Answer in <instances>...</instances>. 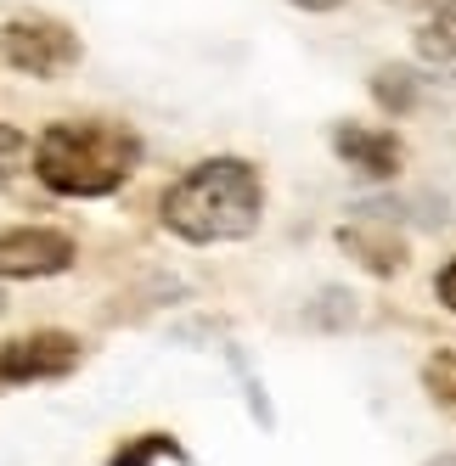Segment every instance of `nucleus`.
Here are the masks:
<instances>
[{
    "instance_id": "dca6fc26",
    "label": "nucleus",
    "mask_w": 456,
    "mask_h": 466,
    "mask_svg": "<svg viewBox=\"0 0 456 466\" xmlns=\"http://www.w3.org/2000/svg\"><path fill=\"white\" fill-rule=\"evenodd\" d=\"M429 466H456V455H434V461H429Z\"/></svg>"
},
{
    "instance_id": "9d476101",
    "label": "nucleus",
    "mask_w": 456,
    "mask_h": 466,
    "mask_svg": "<svg viewBox=\"0 0 456 466\" xmlns=\"http://www.w3.org/2000/svg\"><path fill=\"white\" fill-rule=\"evenodd\" d=\"M422 388H429L445 410H456V349H434L422 360Z\"/></svg>"
},
{
    "instance_id": "9b49d317",
    "label": "nucleus",
    "mask_w": 456,
    "mask_h": 466,
    "mask_svg": "<svg viewBox=\"0 0 456 466\" xmlns=\"http://www.w3.org/2000/svg\"><path fill=\"white\" fill-rule=\"evenodd\" d=\"M372 96H378L389 113H411V107H417V79H411L406 68H383V74L372 79Z\"/></svg>"
},
{
    "instance_id": "20e7f679",
    "label": "nucleus",
    "mask_w": 456,
    "mask_h": 466,
    "mask_svg": "<svg viewBox=\"0 0 456 466\" xmlns=\"http://www.w3.org/2000/svg\"><path fill=\"white\" fill-rule=\"evenodd\" d=\"M74 237H62L51 225H17L0 230V276L12 281H40V276H62L74 270Z\"/></svg>"
},
{
    "instance_id": "4468645a",
    "label": "nucleus",
    "mask_w": 456,
    "mask_h": 466,
    "mask_svg": "<svg viewBox=\"0 0 456 466\" xmlns=\"http://www.w3.org/2000/svg\"><path fill=\"white\" fill-rule=\"evenodd\" d=\"M389 6H406V12H456V0H389Z\"/></svg>"
},
{
    "instance_id": "423d86ee",
    "label": "nucleus",
    "mask_w": 456,
    "mask_h": 466,
    "mask_svg": "<svg viewBox=\"0 0 456 466\" xmlns=\"http://www.w3.org/2000/svg\"><path fill=\"white\" fill-rule=\"evenodd\" d=\"M333 152L344 157V169L367 175V180H395L400 163H406V147L389 136V129H367V124H338Z\"/></svg>"
},
{
    "instance_id": "1a4fd4ad",
    "label": "nucleus",
    "mask_w": 456,
    "mask_h": 466,
    "mask_svg": "<svg viewBox=\"0 0 456 466\" xmlns=\"http://www.w3.org/2000/svg\"><path fill=\"white\" fill-rule=\"evenodd\" d=\"M181 461L186 450H181V439H175V432H141V439H130L108 466H152V461Z\"/></svg>"
},
{
    "instance_id": "2eb2a0df",
    "label": "nucleus",
    "mask_w": 456,
    "mask_h": 466,
    "mask_svg": "<svg viewBox=\"0 0 456 466\" xmlns=\"http://www.w3.org/2000/svg\"><path fill=\"white\" fill-rule=\"evenodd\" d=\"M293 6H305V12H333V6H344V0H293Z\"/></svg>"
},
{
    "instance_id": "f03ea898",
    "label": "nucleus",
    "mask_w": 456,
    "mask_h": 466,
    "mask_svg": "<svg viewBox=\"0 0 456 466\" xmlns=\"http://www.w3.org/2000/svg\"><path fill=\"white\" fill-rule=\"evenodd\" d=\"M141 163V136L130 124H51L35 141V175L57 197H108Z\"/></svg>"
},
{
    "instance_id": "f3484780",
    "label": "nucleus",
    "mask_w": 456,
    "mask_h": 466,
    "mask_svg": "<svg viewBox=\"0 0 456 466\" xmlns=\"http://www.w3.org/2000/svg\"><path fill=\"white\" fill-rule=\"evenodd\" d=\"M0 309H6V292H0Z\"/></svg>"
},
{
    "instance_id": "7ed1b4c3",
    "label": "nucleus",
    "mask_w": 456,
    "mask_h": 466,
    "mask_svg": "<svg viewBox=\"0 0 456 466\" xmlns=\"http://www.w3.org/2000/svg\"><path fill=\"white\" fill-rule=\"evenodd\" d=\"M0 56L23 74H35V79H57L79 62V35L68 23H51V17H17V23L0 28Z\"/></svg>"
},
{
    "instance_id": "f8f14e48",
    "label": "nucleus",
    "mask_w": 456,
    "mask_h": 466,
    "mask_svg": "<svg viewBox=\"0 0 456 466\" xmlns=\"http://www.w3.org/2000/svg\"><path fill=\"white\" fill-rule=\"evenodd\" d=\"M23 157H28V136H23L17 124H0V186H12V180H17Z\"/></svg>"
},
{
    "instance_id": "0eeeda50",
    "label": "nucleus",
    "mask_w": 456,
    "mask_h": 466,
    "mask_svg": "<svg viewBox=\"0 0 456 466\" xmlns=\"http://www.w3.org/2000/svg\"><path fill=\"white\" fill-rule=\"evenodd\" d=\"M338 248L349 258H361L372 276L406 270V237H400V230H389V219H372L367 208H361V219H355V225H338Z\"/></svg>"
},
{
    "instance_id": "6e6552de",
    "label": "nucleus",
    "mask_w": 456,
    "mask_h": 466,
    "mask_svg": "<svg viewBox=\"0 0 456 466\" xmlns=\"http://www.w3.org/2000/svg\"><path fill=\"white\" fill-rule=\"evenodd\" d=\"M417 62L440 79H456V12H434L417 28Z\"/></svg>"
},
{
    "instance_id": "f257e3e1",
    "label": "nucleus",
    "mask_w": 456,
    "mask_h": 466,
    "mask_svg": "<svg viewBox=\"0 0 456 466\" xmlns=\"http://www.w3.org/2000/svg\"><path fill=\"white\" fill-rule=\"evenodd\" d=\"M158 214L192 248L243 242L259 230V214H265V180L248 157H203L164 191Z\"/></svg>"
},
{
    "instance_id": "ddd939ff",
    "label": "nucleus",
    "mask_w": 456,
    "mask_h": 466,
    "mask_svg": "<svg viewBox=\"0 0 456 466\" xmlns=\"http://www.w3.org/2000/svg\"><path fill=\"white\" fill-rule=\"evenodd\" d=\"M434 292H440V304L456 315V258H445V270L434 276Z\"/></svg>"
},
{
    "instance_id": "39448f33",
    "label": "nucleus",
    "mask_w": 456,
    "mask_h": 466,
    "mask_svg": "<svg viewBox=\"0 0 456 466\" xmlns=\"http://www.w3.org/2000/svg\"><path fill=\"white\" fill-rule=\"evenodd\" d=\"M74 365H79V338H68V331H35V338L0 343V388L51 382V377H68Z\"/></svg>"
}]
</instances>
